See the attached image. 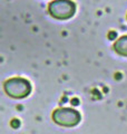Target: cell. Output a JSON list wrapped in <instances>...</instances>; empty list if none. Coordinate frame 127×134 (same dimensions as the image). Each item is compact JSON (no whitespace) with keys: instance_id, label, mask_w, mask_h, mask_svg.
Returning <instances> with one entry per match:
<instances>
[{"instance_id":"7a4b0ae2","label":"cell","mask_w":127,"mask_h":134,"mask_svg":"<svg viewBox=\"0 0 127 134\" xmlns=\"http://www.w3.org/2000/svg\"><path fill=\"white\" fill-rule=\"evenodd\" d=\"M51 119L57 125L63 127H75L82 121V114L77 110L71 107H60L56 108L53 114Z\"/></svg>"},{"instance_id":"5b68a950","label":"cell","mask_w":127,"mask_h":134,"mask_svg":"<svg viewBox=\"0 0 127 134\" xmlns=\"http://www.w3.org/2000/svg\"><path fill=\"white\" fill-rule=\"evenodd\" d=\"M126 18H127V16H126Z\"/></svg>"},{"instance_id":"3957f363","label":"cell","mask_w":127,"mask_h":134,"mask_svg":"<svg viewBox=\"0 0 127 134\" xmlns=\"http://www.w3.org/2000/svg\"><path fill=\"white\" fill-rule=\"evenodd\" d=\"M50 16L58 20H68L74 17L76 5L71 0H54L48 5Z\"/></svg>"},{"instance_id":"6da1fadb","label":"cell","mask_w":127,"mask_h":134,"mask_svg":"<svg viewBox=\"0 0 127 134\" xmlns=\"http://www.w3.org/2000/svg\"><path fill=\"white\" fill-rule=\"evenodd\" d=\"M3 91L10 97L21 99L28 97L31 94L32 86L27 78L11 77L3 83Z\"/></svg>"},{"instance_id":"277c9868","label":"cell","mask_w":127,"mask_h":134,"mask_svg":"<svg viewBox=\"0 0 127 134\" xmlns=\"http://www.w3.org/2000/svg\"><path fill=\"white\" fill-rule=\"evenodd\" d=\"M113 48L119 56L127 57V35L122 36L120 38L116 39V41L113 45Z\"/></svg>"}]
</instances>
